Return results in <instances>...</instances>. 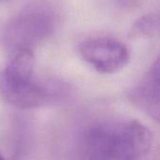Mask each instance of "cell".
I'll use <instances>...</instances> for the list:
<instances>
[{"label": "cell", "instance_id": "3", "mask_svg": "<svg viewBox=\"0 0 160 160\" xmlns=\"http://www.w3.org/2000/svg\"><path fill=\"white\" fill-rule=\"evenodd\" d=\"M153 136L149 128L138 121L113 126L112 139V160H139L152 147Z\"/></svg>", "mask_w": 160, "mask_h": 160}, {"label": "cell", "instance_id": "1", "mask_svg": "<svg viewBox=\"0 0 160 160\" xmlns=\"http://www.w3.org/2000/svg\"><path fill=\"white\" fill-rule=\"evenodd\" d=\"M57 18L44 5L32 6L17 14L3 31V42L13 52L29 49L47 38L54 31Z\"/></svg>", "mask_w": 160, "mask_h": 160}, {"label": "cell", "instance_id": "7", "mask_svg": "<svg viewBox=\"0 0 160 160\" xmlns=\"http://www.w3.org/2000/svg\"><path fill=\"white\" fill-rule=\"evenodd\" d=\"M113 125L98 124L82 134L80 160H112V139Z\"/></svg>", "mask_w": 160, "mask_h": 160}, {"label": "cell", "instance_id": "6", "mask_svg": "<svg viewBox=\"0 0 160 160\" xmlns=\"http://www.w3.org/2000/svg\"><path fill=\"white\" fill-rule=\"evenodd\" d=\"M35 55L32 50L23 49L14 52L1 79V94L18 89L34 78Z\"/></svg>", "mask_w": 160, "mask_h": 160}, {"label": "cell", "instance_id": "4", "mask_svg": "<svg viewBox=\"0 0 160 160\" xmlns=\"http://www.w3.org/2000/svg\"><path fill=\"white\" fill-rule=\"evenodd\" d=\"M67 94L65 84L53 81H39L34 77L25 85L2 93V96L7 102L16 108L33 109L60 101Z\"/></svg>", "mask_w": 160, "mask_h": 160}, {"label": "cell", "instance_id": "2", "mask_svg": "<svg viewBox=\"0 0 160 160\" xmlns=\"http://www.w3.org/2000/svg\"><path fill=\"white\" fill-rule=\"evenodd\" d=\"M79 50L82 59L99 73L118 72L129 60L127 46L111 37L86 38L81 43Z\"/></svg>", "mask_w": 160, "mask_h": 160}, {"label": "cell", "instance_id": "5", "mask_svg": "<svg viewBox=\"0 0 160 160\" xmlns=\"http://www.w3.org/2000/svg\"><path fill=\"white\" fill-rule=\"evenodd\" d=\"M158 59L142 80L130 91L131 102L143 112L158 121L160 115V68Z\"/></svg>", "mask_w": 160, "mask_h": 160}, {"label": "cell", "instance_id": "9", "mask_svg": "<svg viewBox=\"0 0 160 160\" xmlns=\"http://www.w3.org/2000/svg\"><path fill=\"white\" fill-rule=\"evenodd\" d=\"M0 160H7L4 158V156H3V154L1 153V151H0Z\"/></svg>", "mask_w": 160, "mask_h": 160}, {"label": "cell", "instance_id": "8", "mask_svg": "<svg viewBox=\"0 0 160 160\" xmlns=\"http://www.w3.org/2000/svg\"><path fill=\"white\" fill-rule=\"evenodd\" d=\"M159 27L158 15L155 13L143 16L136 21L130 29L129 37L131 38H144L153 37Z\"/></svg>", "mask_w": 160, "mask_h": 160}]
</instances>
